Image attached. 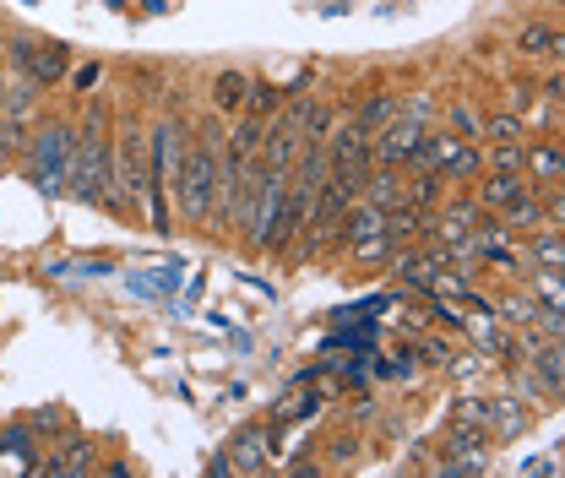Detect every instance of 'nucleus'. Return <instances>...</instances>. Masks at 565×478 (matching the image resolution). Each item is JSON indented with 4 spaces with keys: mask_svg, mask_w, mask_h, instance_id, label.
Masks as SVG:
<instances>
[{
    "mask_svg": "<svg viewBox=\"0 0 565 478\" xmlns=\"http://www.w3.org/2000/svg\"><path fill=\"white\" fill-rule=\"evenodd\" d=\"M484 174V152H479V141H457L451 152H446V163H440V180L446 185H473Z\"/></svg>",
    "mask_w": 565,
    "mask_h": 478,
    "instance_id": "obj_15",
    "label": "nucleus"
},
{
    "mask_svg": "<svg viewBox=\"0 0 565 478\" xmlns=\"http://www.w3.org/2000/svg\"><path fill=\"white\" fill-rule=\"evenodd\" d=\"M533 267H544V273H565L561 229H533V234L522 240V273H533Z\"/></svg>",
    "mask_w": 565,
    "mask_h": 478,
    "instance_id": "obj_10",
    "label": "nucleus"
},
{
    "mask_svg": "<svg viewBox=\"0 0 565 478\" xmlns=\"http://www.w3.org/2000/svg\"><path fill=\"white\" fill-rule=\"evenodd\" d=\"M370 234H386V206L359 196V202L338 217V240H343V245H359V240H370Z\"/></svg>",
    "mask_w": 565,
    "mask_h": 478,
    "instance_id": "obj_13",
    "label": "nucleus"
},
{
    "mask_svg": "<svg viewBox=\"0 0 565 478\" xmlns=\"http://www.w3.org/2000/svg\"><path fill=\"white\" fill-rule=\"evenodd\" d=\"M282 104H288V93H282L278 82H267V76H250V82H245V104H239V115H250V120H262V126H267Z\"/></svg>",
    "mask_w": 565,
    "mask_h": 478,
    "instance_id": "obj_14",
    "label": "nucleus"
},
{
    "mask_svg": "<svg viewBox=\"0 0 565 478\" xmlns=\"http://www.w3.org/2000/svg\"><path fill=\"white\" fill-rule=\"evenodd\" d=\"M533 408L516 392H490V440H516L527 429Z\"/></svg>",
    "mask_w": 565,
    "mask_h": 478,
    "instance_id": "obj_11",
    "label": "nucleus"
},
{
    "mask_svg": "<svg viewBox=\"0 0 565 478\" xmlns=\"http://www.w3.org/2000/svg\"><path fill=\"white\" fill-rule=\"evenodd\" d=\"M39 468L44 474H66V478H87L98 468V446L87 440V435H66L61 440V452H50V457H39Z\"/></svg>",
    "mask_w": 565,
    "mask_h": 478,
    "instance_id": "obj_8",
    "label": "nucleus"
},
{
    "mask_svg": "<svg viewBox=\"0 0 565 478\" xmlns=\"http://www.w3.org/2000/svg\"><path fill=\"white\" fill-rule=\"evenodd\" d=\"M381 375H386V381H403V386H408V381L419 375V353H414V348H397L392 359H381Z\"/></svg>",
    "mask_w": 565,
    "mask_h": 478,
    "instance_id": "obj_25",
    "label": "nucleus"
},
{
    "mask_svg": "<svg viewBox=\"0 0 565 478\" xmlns=\"http://www.w3.org/2000/svg\"><path fill=\"white\" fill-rule=\"evenodd\" d=\"M484 446H490V429H479V424H451L446 440H440V457H462V452H484Z\"/></svg>",
    "mask_w": 565,
    "mask_h": 478,
    "instance_id": "obj_20",
    "label": "nucleus"
},
{
    "mask_svg": "<svg viewBox=\"0 0 565 478\" xmlns=\"http://www.w3.org/2000/svg\"><path fill=\"white\" fill-rule=\"evenodd\" d=\"M533 126L516 115V109H500V115H484V141H527Z\"/></svg>",
    "mask_w": 565,
    "mask_h": 478,
    "instance_id": "obj_21",
    "label": "nucleus"
},
{
    "mask_svg": "<svg viewBox=\"0 0 565 478\" xmlns=\"http://www.w3.org/2000/svg\"><path fill=\"white\" fill-rule=\"evenodd\" d=\"M429 126H414V120H403V115H392L381 131H370V163H386V169H408V158H414V147L424 141Z\"/></svg>",
    "mask_w": 565,
    "mask_h": 478,
    "instance_id": "obj_5",
    "label": "nucleus"
},
{
    "mask_svg": "<svg viewBox=\"0 0 565 478\" xmlns=\"http://www.w3.org/2000/svg\"><path fill=\"white\" fill-rule=\"evenodd\" d=\"M245 71H217L212 76V87H207V98H212V115H239V104H245Z\"/></svg>",
    "mask_w": 565,
    "mask_h": 478,
    "instance_id": "obj_16",
    "label": "nucleus"
},
{
    "mask_svg": "<svg viewBox=\"0 0 565 478\" xmlns=\"http://www.w3.org/2000/svg\"><path fill=\"white\" fill-rule=\"evenodd\" d=\"M267 463H273V440H267V429H239L234 435V446H228V474H267Z\"/></svg>",
    "mask_w": 565,
    "mask_h": 478,
    "instance_id": "obj_9",
    "label": "nucleus"
},
{
    "mask_svg": "<svg viewBox=\"0 0 565 478\" xmlns=\"http://www.w3.org/2000/svg\"><path fill=\"white\" fill-rule=\"evenodd\" d=\"M511 50L522 55V61H561V50H565V39H561V28H550V22H527L516 39H511Z\"/></svg>",
    "mask_w": 565,
    "mask_h": 478,
    "instance_id": "obj_12",
    "label": "nucleus"
},
{
    "mask_svg": "<svg viewBox=\"0 0 565 478\" xmlns=\"http://www.w3.org/2000/svg\"><path fill=\"white\" fill-rule=\"evenodd\" d=\"M98 76H104V66L93 61V66H82V71H76L71 82H76V93H93V87H98Z\"/></svg>",
    "mask_w": 565,
    "mask_h": 478,
    "instance_id": "obj_29",
    "label": "nucleus"
},
{
    "mask_svg": "<svg viewBox=\"0 0 565 478\" xmlns=\"http://www.w3.org/2000/svg\"><path fill=\"white\" fill-rule=\"evenodd\" d=\"M414 353H419V364H440V370H446L451 342H446V338H419V342H414Z\"/></svg>",
    "mask_w": 565,
    "mask_h": 478,
    "instance_id": "obj_27",
    "label": "nucleus"
},
{
    "mask_svg": "<svg viewBox=\"0 0 565 478\" xmlns=\"http://www.w3.org/2000/svg\"><path fill=\"white\" fill-rule=\"evenodd\" d=\"M349 463H359V440L349 446V435H343V440L332 446V468H349Z\"/></svg>",
    "mask_w": 565,
    "mask_h": 478,
    "instance_id": "obj_28",
    "label": "nucleus"
},
{
    "mask_svg": "<svg viewBox=\"0 0 565 478\" xmlns=\"http://www.w3.org/2000/svg\"><path fill=\"white\" fill-rule=\"evenodd\" d=\"M479 191H473V202L484 206V212H500V206H511L516 196H527L533 191V180L522 174V169H490L484 180H473Z\"/></svg>",
    "mask_w": 565,
    "mask_h": 478,
    "instance_id": "obj_7",
    "label": "nucleus"
},
{
    "mask_svg": "<svg viewBox=\"0 0 565 478\" xmlns=\"http://www.w3.org/2000/svg\"><path fill=\"white\" fill-rule=\"evenodd\" d=\"M392 115H397V93H386V87H381V93H370L364 104H353V120H359L364 131H381Z\"/></svg>",
    "mask_w": 565,
    "mask_h": 478,
    "instance_id": "obj_19",
    "label": "nucleus"
},
{
    "mask_svg": "<svg viewBox=\"0 0 565 478\" xmlns=\"http://www.w3.org/2000/svg\"><path fill=\"white\" fill-rule=\"evenodd\" d=\"M349 256H353V267H375V262L392 256V240H386V234H370V240L349 245Z\"/></svg>",
    "mask_w": 565,
    "mask_h": 478,
    "instance_id": "obj_26",
    "label": "nucleus"
},
{
    "mask_svg": "<svg viewBox=\"0 0 565 478\" xmlns=\"http://www.w3.org/2000/svg\"><path fill=\"white\" fill-rule=\"evenodd\" d=\"M71 147H76V126H66V120H33V131L22 141V169H28V180L44 196H66Z\"/></svg>",
    "mask_w": 565,
    "mask_h": 478,
    "instance_id": "obj_3",
    "label": "nucleus"
},
{
    "mask_svg": "<svg viewBox=\"0 0 565 478\" xmlns=\"http://www.w3.org/2000/svg\"><path fill=\"white\" fill-rule=\"evenodd\" d=\"M397 115L403 120H414V126H435V115H440V104H435V93H397Z\"/></svg>",
    "mask_w": 565,
    "mask_h": 478,
    "instance_id": "obj_23",
    "label": "nucleus"
},
{
    "mask_svg": "<svg viewBox=\"0 0 565 478\" xmlns=\"http://www.w3.org/2000/svg\"><path fill=\"white\" fill-rule=\"evenodd\" d=\"M522 174L533 180V191H550V185H565V147L561 137H527V158H522Z\"/></svg>",
    "mask_w": 565,
    "mask_h": 478,
    "instance_id": "obj_6",
    "label": "nucleus"
},
{
    "mask_svg": "<svg viewBox=\"0 0 565 478\" xmlns=\"http://www.w3.org/2000/svg\"><path fill=\"white\" fill-rule=\"evenodd\" d=\"M11 66L22 71V76H33L39 87H55V82L71 76V50L61 39H28V33H17L11 39Z\"/></svg>",
    "mask_w": 565,
    "mask_h": 478,
    "instance_id": "obj_4",
    "label": "nucleus"
},
{
    "mask_svg": "<svg viewBox=\"0 0 565 478\" xmlns=\"http://www.w3.org/2000/svg\"><path fill=\"white\" fill-rule=\"evenodd\" d=\"M446 131L457 141H484V115H479L468 98H451V104H446Z\"/></svg>",
    "mask_w": 565,
    "mask_h": 478,
    "instance_id": "obj_17",
    "label": "nucleus"
},
{
    "mask_svg": "<svg viewBox=\"0 0 565 478\" xmlns=\"http://www.w3.org/2000/svg\"><path fill=\"white\" fill-rule=\"evenodd\" d=\"M527 294L544 305V310H565V288H561V273H544V267H533L527 273Z\"/></svg>",
    "mask_w": 565,
    "mask_h": 478,
    "instance_id": "obj_22",
    "label": "nucleus"
},
{
    "mask_svg": "<svg viewBox=\"0 0 565 478\" xmlns=\"http://www.w3.org/2000/svg\"><path fill=\"white\" fill-rule=\"evenodd\" d=\"M424 217H429V212H419V206H408V202L386 212V240H392V251L419 240V234H424Z\"/></svg>",
    "mask_w": 565,
    "mask_h": 478,
    "instance_id": "obj_18",
    "label": "nucleus"
},
{
    "mask_svg": "<svg viewBox=\"0 0 565 478\" xmlns=\"http://www.w3.org/2000/svg\"><path fill=\"white\" fill-rule=\"evenodd\" d=\"M217 152H223L217 120H207L196 137L185 141L180 174H174V185H169V196L185 212V223H212V202H217Z\"/></svg>",
    "mask_w": 565,
    "mask_h": 478,
    "instance_id": "obj_1",
    "label": "nucleus"
},
{
    "mask_svg": "<svg viewBox=\"0 0 565 478\" xmlns=\"http://www.w3.org/2000/svg\"><path fill=\"white\" fill-rule=\"evenodd\" d=\"M451 424H479V429H490V397H484V392H462V397L451 403Z\"/></svg>",
    "mask_w": 565,
    "mask_h": 478,
    "instance_id": "obj_24",
    "label": "nucleus"
},
{
    "mask_svg": "<svg viewBox=\"0 0 565 478\" xmlns=\"http://www.w3.org/2000/svg\"><path fill=\"white\" fill-rule=\"evenodd\" d=\"M109 158H115V137L104 126V115L93 109L76 126V147H71V174H66V196L87 206H109Z\"/></svg>",
    "mask_w": 565,
    "mask_h": 478,
    "instance_id": "obj_2",
    "label": "nucleus"
}]
</instances>
